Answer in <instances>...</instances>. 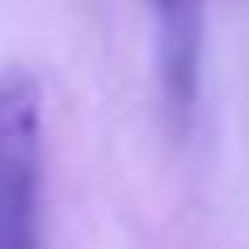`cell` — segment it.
<instances>
[{
  "label": "cell",
  "mask_w": 249,
  "mask_h": 249,
  "mask_svg": "<svg viewBox=\"0 0 249 249\" xmlns=\"http://www.w3.org/2000/svg\"><path fill=\"white\" fill-rule=\"evenodd\" d=\"M44 88L31 70H0V249H39Z\"/></svg>",
  "instance_id": "6da1fadb"
},
{
  "label": "cell",
  "mask_w": 249,
  "mask_h": 249,
  "mask_svg": "<svg viewBox=\"0 0 249 249\" xmlns=\"http://www.w3.org/2000/svg\"><path fill=\"white\" fill-rule=\"evenodd\" d=\"M158 26V70L171 109L184 118L197 101L201 83V35H206V0H149Z\"/></svg>",
  "instance_id": "7a4b0ae2"
}]
</instances>
